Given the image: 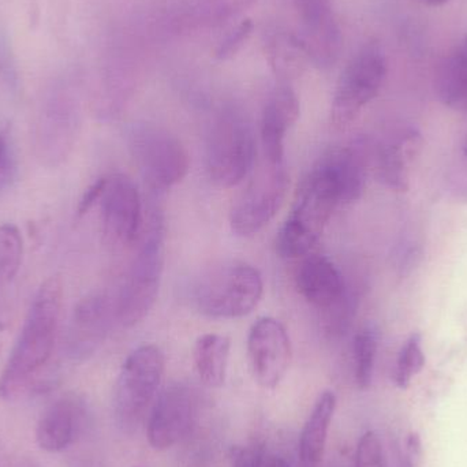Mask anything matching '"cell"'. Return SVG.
I'll use <instances>...</instances> for the list:
<instances>
[{"label":"cell","mask_w":467,"mask_h":467,"mask_svg":"<svg viewBox=\"0 0 467 467\" xmlns=\"http://www.w3.org/2000/svg\"><path fill=\"white\" fill-rule=\"evenodd\" d=\"M425 353L422 348L421 334L416 332L408 337L400 354L395 367L394 381L400 389H405L410 386L411 380L424 369Z\"/></svg>","instance_id":"obj_25"},{"label":"cell","mask_w":467,"mask_h":467,"mask_svg":"<svg viewBox=\"0 0 467 467\" xmlns=\"http://www.w3.org/2000/svg\"><path fill=\"white\" fill-rule=\"evenodd\" d=\"M337 410V397L332 391H324L316 400L309 419L305 422L299 439V455L307 465H316L323 460L329 427Z\"/></svg>","instance_id":"obj_20"},{"label":"cell","mask_w":467,"mask_h":467,"mask_svg":"<svg viewBox=\"0 0 467 467\" xmlns=\"http://www.w3.org/2000/svg\"><path fill=\"white\" fill-rule=\"evenodd\" d=\"M101 219L109 241L122 246L133 244L142 223V202L139 188L128 175L107 177L101 194Z\"/></svg>","instance_id":"obj_12"},{"label":"cell","mask_w":467,"mask_h":467,"mask_svg":"<svg viewBox=\"0 0 467 467\" xmlns=\"http://www.w3.org/2000/svg\"><path fill=\"white\" fill-rule=\"evenodd\" d=\"M288 185L285 163L265 161L234 202L230 213L233 232L241 236L260 233L285 204Z\"/></svg>","instance_id":"obj_9"},{"label":"cell","mask_w":467,"mask_h":467,"mask_svg":"<svg viewBox=\"0 0 467 467\" xmlns=\"http://www.w3.org/2000/svg\"><path fill=\"white\" fill-rule=\"evenodd\" d=\"M24 239L18 227L5 223L0 226V290L13 282L21 268Z\"/></svg>","instance_id":"obj_23"},{"label":"cell","mask_w":467,"mask_h":467,"mask_svg":"<svg viewBox=\"0 0 467 467\" xmlns=\"http://www.w3.org/2000/svg\"><path fill=\"white\" fill-rule=\"evenodd\" d=\"M166 359L155 345L140 346L123 362L114 389V416L118 427L133 432L158 394Z\"/></svg>","instance_id":"obj_6"},{"label":"cell","mask_w":467,"mask_h":467,"mask_svg":"<svg viewBox=\"0 0 467 467\" xmlns=\"http://www.w3.org/2000/svg\"><path fill=\"white\" fill-rule=\"evenodd\" d=\"M378 353V335L370 327L357 332L353 340L354 372L359 389H367L372 383Z\"/></svg>","instance_id":"obj_24"},{"label":"cell","mask_w":467,"mask_h":467,"mask_svg":"<svg viewBox=\"0 0 467 467\" xmlns=\"http://www.w3.org/2000/svg\"><path fill=\"white\" fill-rule=\"evenodd\" d=\"M266 52L275 74L283 84L301 76L310 63L298 35L293 33H275L268 40Z\"/></svg>","instance_id":"obj_22"},{"label":"cell","mask_w":467,"mask_h":467,"mask_svg":"<svg viewBox=\"0 0 467 467\" xmlns=\"http://www.w3.org/2000/svg\"><path fill=\"white\" fill-rule=\"evenodd\" d=\"M134 161L153 191H169L188 175L191 158L180 139L156 126L134 129L130 137Z\"/></svg>","instance_id":"obj_8"},{"label":"cell","mask_w":467,"mask_h":467,"mask_svg":"<svg viewBox=\"0 0 467 467\" xmlns=\"http://www.w3.org/2000/svg\"><path fill=\"white\" fill-rule=\"evenodd\" d=\"M264 452L255 449H235L233 451V467H263Z\"/></svg>","instance_id":"obj_31"},{"label":"cell","mask_w":467,"mask_h":467,"mask_svg":"<svg viewBox=\"0 0 467 467\" xmlns=\"http://www.w3.org/2000/svg\"><path fill=\"white\" fill-rule=\"evenodd\" d=\"M81 403L76 398L65 397L52 403L36 427V443L43 451L57 454L76 441L81 427Z\"/></svg>","instance_id":"obj_17"},{"label":"cell","mask_w":467,"mask_h":467,"mask_svg":"<svg viewBox=\"0 0 467 467\" xmlns=\"http://www.w3.org/2000/svg\"><path fill=\"white\" fill-rule=\"evenodd\" d=\"M107 177L99 178L96 182H93L89 188L85 191L84 196L79 200L78 215L82 216L89 213L90 208L95 207L100 202L101 194H103L104 188H106Z\"/></svg>","instance_id":"obj_30"},{"label":"cell","mask_w":467,"mask_h":467,"mask_svg":"<svg viewBox=\"0 0 467 467\" xmlns=\"http://www.w3.org/2000/svg\"><path fill=\"white\" fill-rule=\"evenodd\" d=\"M342 202L337 178L320 159L296 192L293 211L276 236V252L283 258L306 255Z\"/></svg>","instance_id":"obj_2"},{"label":"cell","mask_w":467,"mask_h":467,"mask_svg":"<svg viewBox=\"0 0 467 467\" xmlns=\"http://www.w3.org/2000/svg\"><path fill=\"white\" fill-rule=\"evenodd\" d=\"M424 5H431V7H439V5H446L450 0H421Z\"/></svg>","instance_id":"obj_37"},{"label":"cell","mask_w":467,"mask_h":467,"mask_svg":"<svg viewBox=\"0 0 467 467\" xmlns=\"http://www.w3.org/2000/svg\"><path fill=\"white\" fill-rule=\"evenodd\" d=\"M260 272L244 261L216 264L197 279L193 302L211 318H241L250 315L263 296Z\"/></svg>","instance_id":"obj_4"},{"label":"cell","mask_w":467,"mask_h":467,"mask_svg":"<svg viewBox=\"0 0 467 467\" xmlns=\"http://www.w3.org/2000/svg\"><path fill=\"white\" fill-rule=\"evenodd\" d=\"M193 394L188 386L174 383L159 394L148 420V441L155 450H167L182 441L193 424Z\"/></svg>","instance_id":"obj_13"},{"label":"cell","mask_w":467,"mask_h":467,"mask_svg":"<svg viewBox=\"0 0 467 467\" xmlns=\"http://www.w3.org/2000/svg\"><path fill=\"white\" fill-rule=\"evenodd\" d=\"M299 118V101L287 84H282L264 107L261 141L269 163H285V139Z\"/></svg>","instance_id":"obj_15"},{"label":"cell","mask_w":467,"mask_h":467,"mask_svg":"<svg viewBox=\"0 0 467 467\" xmlns=\"http://www.w3.org/2000/svg\"><path fill=\"white\" fill-rule=\"evenodd\" d=\"M18 175L16 142L10 129L0 126V196L8 192Z\"/></svg>","instance_id":"obj_26"},{"label":"cell","mask_w":467,"mask_h":467,"mask_svg":"<svg viewBox=\"0 0 467 467\" xmlns=\"http://www.w3.org/2000/svg\"><path fill=\"white\" fill-rule=\"evenodd\" d=\"M387 59L380 44L362 47L348 62L337 81L332 101V122L337 128L350 125L383 87Z\"/></svg>","instance_id":"obj_7"},{"label":"cell","mask_w":467,"mask_h":467,"mask_svg":"<svg viewBox=\"0 0 467 467\" xmlns=\"http://www.w3.org/2000/svg\"><path fill=\"white\" fill-rule=\"evenodd\" d=\"M252 32L253 22L250 19H244L241 24L236 25L219 44L218 49H216V57L221 60L233 57L244 46Z\"/></svg>","instance_id":"obj_28"},{"label":"cell","mask_w":467,"mask_h":467,"mask_svg":"<svg viewBox=\"0 0 467 467\" xmlns=\"http://www.w3.org/2000/svg\"><path fill=\"white\" fill-rule=\"evenodd\" d=\"M331 0H296L301 16H312V14L321 13V11L329 10Z\"/></svg>","instance_id":"obj_33"},{"label":"cell","mask_w":467,"mask_h":467,"mask_svg":"<svg viewBox=\"0 0 467 467\" xmlns=\"http://www.w3.org/2000/svg\"><path fill=\"white\" fill-rule=\"evenodd\" d=\"M439 100L454 109L467 112V35L446 55L436 73Z\"/></svg>","instance_id":"obj_19"},{"label":"cell","mask_w":467,"mask_h":467,"mask_svg":"<svg viewBox=\"0 0 467 467\" xmlns=\"http://www.w3.org/2000/svg\"><path fill=\"white\" fill-rule=\"evenodd\" d=\"M450 192L467 202V161H461L449 174Z\"/></svg>","instance_id":"obj_29"},{"label":"cell","mask_w":467,"mask_h":467,"mask_svg":"<svg viewBox=\"0 0 467 467\" xmlns=\"http://www.w3.org/2000/svg\"><path fill=\"white\" fill-rule=\"evenodd\" d=\"M247 2H250V0H218L221 10L229 11V13H233L244 5H246Z\"/></svg>","instance_id":"obj_34"},{"label":"cell","mask_w":467,"mask_h":467,"mask_svg":"<svg viewBox=\"0 0 467 467\" xmlns=\"http://www.w3.org/2000/svg\"><path fill=\"white\" fill-rule=\"evenodd\" d=\"M309 62L320 68L331 67L339 59L343 36L331 8L302 16V32L298 35Z\"/></svg>","instance_id":"obj_18"},{"label":"cell","mask_w":467,"mask_h":467,"mask_svg":"<svg viewBox=\"0 0 467 467\" xmlns=\"http://www.w3.org/2000/svg\"><path fill=\"white\" fill-rule=\"evenodd\" d=\"M115 321L111 296L93 293L82 298L71 313L66 327L63 350L73 361H84L96 353L106 340Z\"/></svg>","instance_id":"obj_11"},{"label":"cell","mask_w":467,"mask_h":467,"mask_svg":"<svg viewBox=\"0 0 467 467\" xmlns=\"http://www.w3.org/2000/svg\"><path fill=\"white\" fill-rule=\"evenodd\" d=\"M62 305V279L48 277L33 296L21 331L0 375V398L3 400H18L48 364L59 334Z\"/></svg>","instance_id":"obj_1"},{"label":"cell","mask_w":467,"mask_h":467,"mask_svg":"<svg viewBox=\"0 0 467 467\" xmlns=\"http://www.w3.org/2000/svg\"><path fill=\"white\" fill-rule=\"evenodd\" d=\"M421 455V439L417 433H411L406 443L405 458L402 461V467H417Z\"/></svg>","instance_id":"obj_32"},{"label":"cell","mask_w":467,"mask_h":467,"mask_svg":"<svg viewBox=\"0 0 467 467\" xmlns=\"http://www.w3.org/2000/svg\"><path fill=\"white\" fill-rule=\"evenodd\" d=\"M13 467H44L33 457H19L14 461Z\"/></svg>","instance_id":"obj_36"},{"label":"cell","mask_w":467,"mask_h":467,"mask_svg":"<svg viewBox=\"0 0 467 467\" xmlns=\"http://www.w3.org/2000/svg\"><path fill=\"white\" fill-rule=\"evenodd\" d=\"M232 342L218 334L202 335L194 346L193 358L199 378L208 387H221L226 381Z\"/></svg>","instance_id":"obj_21"},{"label":"cell","mask_w":467,"mask_h":467,"mask_svg":"<svg viewBox=\"0 0 467 467\" xmlns=\"http://www.w3.org/2000/svg\"><path fill=\"white\" fill-rule=\"evenodd\" d=\"M356 467H384L383 446L375 432L364 433L357 447Z\"/></svg>","instance_id":"obj_27"},{"label":"cell","mask_w":467,"mask_h":467,"mask_svg":"<svg viewBox=\"0 0 467 467\" xmlns=\"http://www.w3.org/2000/svg\"><path fill=\"white\" fill-rule=\"evenodd\" d=\"M263 467H290V465L285 458L269 455L268 458L264 457Z\"/></svg>","instance_id":"obj_35"},{"label":"cell","mask_w":467,"mask_h":467,"mask_svg":"<svg viewBox=\"0 0 467 467\" xmlns=\"http://www.w3.org/2000/svg\"><path fill=\"white\" fill-rule=\"evenodd\" d=\"M247 356L255 381L264 389H276L293 356L285 326L274 317L258 318L247 337Z\"/></svg>","instance_id":"obj_10"},{"label":"cell","mask_w":467,"mask_h":467,"mask_svg":"<svg viewBox=\"0 0 467 467\" xmlns=\"http://www.w3.org/2000/svg\"><path fill=\"white\" fill-rule=\"evenodd\" d=\"M74 467H85V466H81V465H76V466H74Z\"/></svg>","instance_id":"obj_39"},{"label":"cell","mask_w":467,"mask_h":467,"mask_svg":"<svg viewBox=\"0 0 467 467\" xmlns=\"http://www.w3.org/2000/svg\"><path fill=\"white\" fill-rule=\"evenodd\" d=\"M296 288L313 306L328 312L346 299V285L339 269L323 255H309L296 275Z\"/></svg>","instance_id":"obj_16"},{"label":"cell","mask_w":467,"mask_h":467,"mask_svg":"<svg viewBox=\"0 0 467 467\" xmlns=\"http://www.w3.org/2000/svg\"><path fill=\"white\" fill-rule=\"evenodd\" d=\"M462 159L463 161H467V134L462 144Z\"/></svg>","instance_id":"obj_38"},{"label":"cell","mask_w":467,"mask_h":467,"mask_svg":"<svg viewBox=\"0 0 467 467\" xmlns=\"http://www.w3.org/2000/svg\"><path fill=\"white\" fill-rule=\"evenodd\" d=\"M421 144V134L416 129L406 128L373 145L372 170L378 180L394 191H408L409 164Z\"/></svg>","instance_id":"obj_14"},{"label":"cell","mask_w":467,"mask_h":467,"mask_svg":"<svg viewBox=\"0 0 467 467\" xmlns=\"http://www.w3.org/2000/svg\"><path fill=\"white\" fill-rule=\"evenodd\" d=\"M163 244V221L155 215L112 298L115 321L125 328L144 320L158 299L164 263Z\"/></svg>","instance_id":"obj_3"},{"label":"cell","mask_w":467,"mask_h":467,"mask_svg":"<svg viewBox=\"0 0 467 467\" xmlns=\"http://www.w3.org/2000/svg\"><path fill=\"white\" fill-rule=\"evenodd\" d=\"M254 159L255 137L249 118L234 107L223 109L208 133V177L221 188H234L252 171Z\"/></svg>","instance_id":"obj_5"}]
</instances>
